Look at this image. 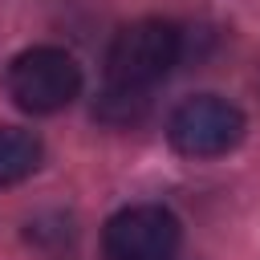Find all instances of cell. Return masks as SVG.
Listing matches in <instances>:
<instances>
[{
    "mask_svg": "<svg viewBox=\"0 0 260 260\" xmlns=\"http://www.w3.org/2000/svg\"><path fill=\"white\" fill-rule=\"evenodd\" d=\"M183 57V28L158 16L126 24L106 53V81L118 89H150Z\"/></svg>",
    "mask_w": 260,
    "mask_h": 260,
    "instance_id": "1",
    "label": "cell"
},
{
    "mask_svg": "<svg viewBox=\"0 0 260 260\" xmlns=\"http://www.w3.org/2000/svg\"><path fill=\"white\" fill-rule=\"evenodd\" d=\"M8 93L24 114H57L81 93V65L57 45H32L12 57Z\"/></svg>",
    "mask_w": 260,
    "mask_h": 260,
    "instance_id": "2",
    "label": "cell"
},
{
    "mask_svg": "<svg viewBox=\"0 0 260 260\" xmlns=\"http://www.w3.org/2000/svg\"><path fill=\"white\" fill-rule=\"evenodd\" d=\"M244 130H248L244 110L232 106L219 93L187 98L167 122L171 146L187 158H219V154H228L244 142Z\"/></svg>",
    "mask_w": 260,
    "mask_h": 260,
    "instance_id": "3",
    "label": "cell"
},
{
    "mask_svg": "<svg viewBox=\"0 0 260 260\" xmlns=\"http://www.w3.org/2000/svg\"><path fill=\"white\" fill-rule=\"evenodd\" d=\"M183 223L162 203H134L106 219L102 252L106 260H175Z\"/></svg>",
    "mask_w": 260,
    "mask_h": 260,
    "instance_id": "4",
    "label": "cell"
},
{
    "mask_svg": "<svg viewBox=\"0 0 260 260\" xmlns=\"http://www.w3.org/2000/svg\"><path fill=\"white\" fill-rule=\"evenodd\" d=\"M45 158V146L32 130L20 126H0V187H12L28 179Z\"/></svg>",
    "mask_w": 260,
    "mask_h": 260,
    "instance_id": "5",
    "label": "cell"
},
{
    "mask_svg": "<svg viewBox=\"0 0 260 260\" xmlns=\"http://www.w3.org/2000/svg\"><path fill=\"white\" fill-rule=\"evenodd\" d=\"M146 106H150V98H146L142 89H118V85H106V93L98 98L93 114H98L102 122H110V126H130V122H138V118L146 114Z\"/></svg>",
    "mask_w": 260,
    "mask_h": 260,
    "instance_id": "6",
    "label": "cell"
}]
</instances>
